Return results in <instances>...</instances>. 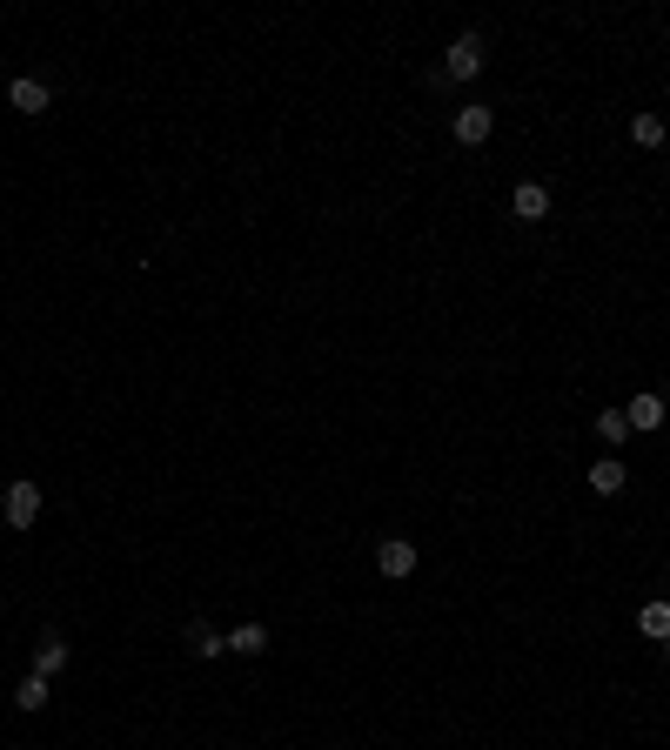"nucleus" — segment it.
<instances>
[{"label": "nucleus", "instance_id": "f257e3e1", "mask_svg": "<svg viewBox=\"0 0 670 750\" xmlns=\"http://www.w3.org/2000/svg\"><path fill=\"white\" fill-rule=\"evenodd\" d=\"M443 74L449 81H476V74H483V34H456L449 54H443Z\"/></svg>", "mask_w": 670, "mask_h": 750}, {"label": "nucleus", "instance_id": "f03ea898", "mask_svg": "<svg viewBox=\"0 0 670 750\" xmlns=\"http://www.w3.org/2000/svg\"><path fill=\"white\" fill-rule=\"evenodd\" d=\"M7 523L14 530H34V516H41V483H7Z\"/></svg>", "mask_w": 670, "mask_h": 750}, {"label": "nucleus", "instance_id": "7ed1b4c3", "mask_svg": "<svg viewBox=\"0 0 670 750\" xmlns=\"http://www.w3.org/2000/svg\"><path fill=\"white\" fill-rule=\"evenodd\" d=\"M376 570L382 576H409L416 570V543H409V536H382L376 543Z\"/></svg>", "mask_w": 670, "mask_h": 750}, {"label": "nucleus", "instance_id": "20e7f679", "mask_svg": "<svg viewBox=\"0 0 670 750\" xmlns=\"http://www.w3.org/2000/svg\"><path fill=\"white\" fill-rule=\"evenodd\" d=\"M7 108L14 114H47V81H34V74L7 81Z\"/></svg>", "mask_w": 670, "mask_h": 750}, {"label": "nucleus", "instance_id": "39448f33", "mask_svg": "<svg viewBox=\"0 0 670 750\" xmlns=\"http://www.w3.org/2000/svg\"><path fill=\"white\" fill-rule=\"evenodd\" d=\"M510 215L516 221H543L550 215V188H543V181H523V188L510 195Z\"/></svg>", "mask_w": 670, "mask_h": 750}, {"label": "nucleus", "instance_id": "423d86ee", "mask_svg": "<svg viewBox=\"0 0 670 750\" xmlns=\"http://www.w3.org/2000/svg\"><path fill=\"white\" fill-rule=\"evenodd\" d=\"M490 134H496V114L490 108H463V114H456V141H463V148L490 141Z\"/></svg>", "mask_w": 670, "mask_h": 750}, {"label": "nucleus", "instance_id": "0eeeda50", "mask_svg": "<svg viewBox=\"0 0 670 750\" xmlns=\"http://www.w3.org/2000/svg\"><path fill=\"white\" fill-rule=\"evenodd\" d=\"M624 422H630V436H637V429H664V396H630V409H624Z\"/></svg>", "mask_w": 670, "mask_h": 750}, {"label": "nucleus", "instance_id": "6e6552de", "mask_svg": "<svg viewBox=\"0 0 670 750\" xmlns=\"http://www.w3.org/2000/svg\"><path fill=\"white\" fill-rule=\"evenodd\" d=\"M228 650H235V657H262L268 630H262V623H235V630H228Z\"/></svg>", "mask_w": 670, "mask_h": 750}, {"label": "nucleus", "instance_id": "1a4fd4ad", "mask_svg": "<svg viewBox=\"0 0 670 750\" xmlns=\"http://www.w3.org/2000/svg\"><path fill=\"white\" fill-rule=\"evenodd\" d=\"M637 630H644L650 643H664V637H670V603H664V596H657V603H644V610H637Z\"/></svg>", "mask_w": 670, "mask_h": 750}, {"label": "nucleus", "instance_id": "9d476101", "mask_svg": "<svg viewBox=\"0 0 670 750\" xmlns=\"http://www.w3.org/2000/svg\"><path fill=\"white\" fill-rule=\"evenodd\" d=\"M630 141H637V148H664V141H670L664 114H637V121H630Z\"/></svg>", "mask_w": 670, "mask_h": 750}, {"label": "nucleus", "instance_id": "9b49d317", "mask_svg": "<svg viewBox=\"0 0 670 750\" xmlns=\"http://www.w3.org/2000/svg\"><path fill=\"white\" fill-rule=\"evenodd\" d=\"M624 483H630V476H624V463H617V456H603V463L590 469V489H597V496H617Z\"/></svg>", "mask_w": 670, "mask_h": 750}, {"label": "nucleus", "instance_id": "f8f14e48", "mask_svg": "<svg viewBox=\"0 0 670 750\" xmlns=\"http://www.w3.org/2000/svg\"><path fill=\"white\" fill-rule=\"evenodd\" d=\"M34 670H41V677H54V670H67V643L54 637V630H47V637H41V650H34Z\"/></svg>", "mask_w": 670, "mask_h": 750}, {"label": "nucleus", "instance_id": "ddd939ff", "mask_svg": "<svg viewBox=\"0 0 670 750\" xmlns=\"http://www.w3.org/2000/svg\"><path fill=\"white\" fill-rule=\"evenodd\" d=\"M188 650H195V657H222V650H228V637H215L208 623H188Z\"/></svg>", "mask_w": 670, "mask_h": 750}, {"label": "nucleus", "instance_id": "4468645a", "mask_svg": "<svg viewBox=\"0 0 670 750\" xmlns=\"http://www.w3.org/2000/svg\"><path fill=\"white\" fill-rule=\"evenodd\" d=\"M597 436L610 442V449H617V442H630V422H624V409H603V416H597Z\"/></svg>", "mask_w": 670, "mask_h": 750}, {"label": "nucleus", "instance_id": "2eb2a0df", "mask_svg": "<svg viewBox=\"0 0 670 750\" xmlns=\"http://www.w3.org/2000/svg\"><path fill=\"white\" fill-rule=\"evenodd\" d=\"M14 704H21V710H41V704H47V677H41V670H34V677H21Z\"/></svg>", "mask_w": 670, "mask_h": 750}, {"label": "nucleus", "instance_id": "dca6fc26", "mask_svg": "<svg viewBox=\"0 0 670 750\" xmlns=\"http://www.w3.org/2000/svg\"><path fill=\"white\" fill-rule=\"evenodd\" d=\"M664 657H670V637H664Z\"/></svg>", "mask_w": 670, "mask_h": 750}]
</instances>
